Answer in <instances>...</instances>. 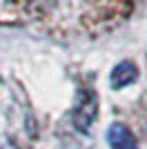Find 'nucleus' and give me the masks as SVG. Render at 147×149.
Here are the masks:
<instances>
[{
	"instance_id": "7ed1b4c3",
	"label": "nucleus",
	"mask_w": 147,
	"mask_h": 149,
	"mask_svg": "<svg viewBox=\"0 0 147 149\" xmlns=\"http://www.w3.org/2000/svg\"><path fill=\"white\" fill-rule=\"evenodd\" d=\"M136 76H138L136 74V65L129 62V60H123L111 69L109 85H111V89H123V87H127L129 82H134Z\"/></svg>"
},
{
	"instance_id": "f03ea898",
	"label": "nucleus",
	"mask_w": 147,
	"mask_h": 149,
	"mask_svg": "<svg viewBox=\"0 0 147 149\" xmlns=\"http://www.w3.org/2000/svg\"><path fill=\"white\" fill-rule=\"evenodd\" d=\"M96 118V96L94 93H83L80 98V105L74 113V120H76V127L83 131H87V127L92 125V120Z\"/></svg>"
},
{
	"instance_id": "f257e3e1",
	"label": "nucleus",
	"mask_w": 147,
	"mask_h": 149,
	"mask_svg": "<svg viewBox=\"0 0 147 149\" xmlns=\"http://www.w3.org/2000/svg\"><path fill=\"white\" fill-rule=\"evenodd\" d=\"M107 143L111 149H138L134 134L125 127L123 123H114L107 129Z\"/></svg>"
}]
</instances>
